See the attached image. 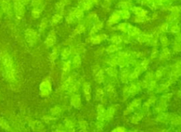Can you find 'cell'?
Wrapping results in <instances>:
<instances>
[{"label": "cell", "instance_id": "3", "mask_svg": "<svg viewBox=\"0 0 181 132\" xmlns=\"http://www.w3.org/2000/svg\"><path fill=\"white\" fill-rule=\"evenodd\" d=\"M50 85L48 81H45L41 84V90L42 91V93H44L45 96H47L48 94V88H49Z\"/></svg>", "mask_w": 181, "mask_h": 132}, {"label": "cell", "instance_id": "4", "mask_svg": "<svg viewBox=\"0 0 181 132\" xmlns=\"http://www.w3.org/2000/svg\"><path fill=\"white\" fill-rule=\"evenodd\" d=\"M0 126L5 129H9V126H8L6 122L4 121L3 119H0Z\"/></svg>", "mask_w": 181, "mask_h": 132}, {"label": "cell", "instance_id": "1", "mask_svg": "<svg viewBox=\"0 0 181 132\" xmlns=\"http://www.w3.org/2000/svg\"><path fill=\"white\" fill-rule=\"evenodd\" d=\"M3 64H4L5 71L6 73V76L9 80V81H14V67H13L12 60L9 54H4L1 57Z\"/></svg>", "mask_w": 181, "mask_h": 132}, {"label": "cell", "instance_id": "5", "mask_svg": "<svg viewBox=\"0 0 181 132\" xmlns=\"http://www.w3.org/2000/svg\"><path fill=\"white\" fill-rule=\"evenodd\" d=\"M46 26H47V24H46V22L45 23H44L43 21V22H42V23L41 24V26H40V28H41V31H43V29H44V28L46 27Z\"/></svg>", "mask_w": 181, "mask_h": 132}, {"label": "cell", "instance_id": "2", "mask_svg": "<svg viewBox=\"0 0 181 132\" xmlns=\"http://www.w3.org/2000/svg\"><path fill=\"white\" fill-rule=\"evenodd\" d=\"M28 43H34L36 41V33L31 30H28L26 34Z\"/></svg>", "mask_w": 181, "mask_h": 132}]
</instances>
